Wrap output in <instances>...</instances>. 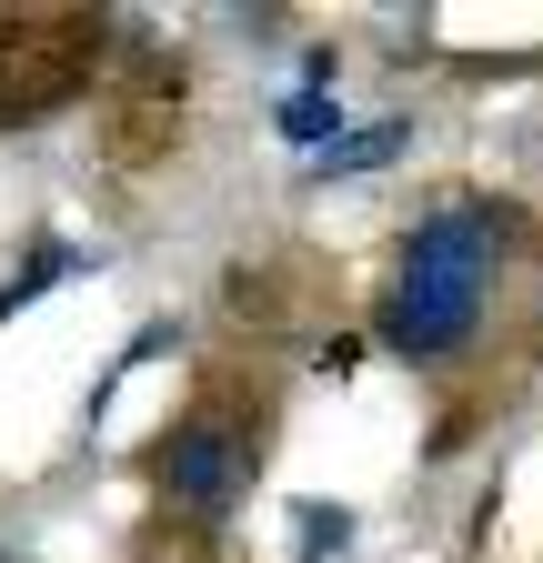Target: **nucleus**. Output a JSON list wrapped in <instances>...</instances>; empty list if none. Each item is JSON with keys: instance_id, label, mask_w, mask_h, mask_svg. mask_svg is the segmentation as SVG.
Returning <instances> with one entry per match:
<instances>
[{"instance_id": "nucleus-1", "label": "nucleus", "mask_w": 543, "mask_h": 563, "mask_svg": "<svg viewBox=\"0 0 543 563\" xmlns=\"http://www.w3.org/2000/svg\"><path fill=\"white\" fill-rule=\"evenodd\" d=\"M543 262V222L503 191H433L392 242V272L373 292V352H392L423 383H463L513 322V282Z\"/></svg>"}, {"instance_id": "nucleus-4", "label": "nucleus", "mask_w": 543, "mask_h": 563, "mask_svg": "<svg viewBox=\"0 0 543 563\" xmlns=\"http://www.w3.org/2000/svg\"><path fill=\"white\" fill-rule=\"evenodd\" d=\"M392 162H413V111H383V121H353V131H332L322 152L302 162V191H332V181H373Z\"/></svg>"}, {"instance_id": "nucleus-2", "label": "nucleus", "mask_w": 543, "mask_h": 563, "mask_svg": "<svg viewBox=\"0 0 543 563\" xmlns=\"http://www.w3.org/2000/svg\"><path fill=\"white\" fill-rule=\"evenodd\" d=\"M272 422H282V383H262L242 363H212L191 383V402L142 443V483H152L162 533H222L252 504V483L272 463Z\"/></svg>"}, {"instance_id": "nucleus-8", "label": "nucleus", "mask_w": 543, "mask_h": 563, "mask_svg": "<svg viewBox=\"0 0 543 563\" xmlns=\"http://www.w3.org/2000/svg\"><path fill=\"white\" fill-rule=\"evenodd\" d=\"M312 363H322V373H353V363H363V332H332V342L312 352Z\"/></svg>"}, {"instance_id": "nucleus-5", "label": "nucleus", "mask_w": 543, "mask_h": 563, "mask_svg": "<svg viewBox=\"0 0 543 563\" xmlns=\"http://www.w3.org/2000/svg\"><path fill=\"white\" fill-rule=\"evenodd\" d=\"M81 272H101L91 242H51V232H41V242L21 252V272H0V322H21L41 292H60V282H81Z\"/></svg>"}, {"instance_id": "nucleus-7", "label": "nucleus", "mask_w": 543, "mask_h": 563, "mask_svg": "<svg viewBox=\"0 0 543 563\" xmlns=\"http://www.w3.org/2000/svg\"><path fill=\"white\" fill-rule=\"evenodd\" d=\"M353 504H292V563H332V553H353Z\"/></svg>"}, {"instance_id": "nucleus-6", "label": "nucleus", "mask_w": 543, "mask_h": 563, "mask_svg": "<svg viewBox=\"0 0 543 563\" xmlns=\"http://www.w3.org/2000/svg\"><path fill=\"white\" fill-rule=\"evenodd\" d=\"M332 131H353V111H343V81H292L282 101H272V141H292V152L312 162Z\"/></svg>"}, {"instance_id": "nucleus-3", "label": "nucleus", "mask_w": 543, "mask_h": 563, "mask_svg": "<svg viewBox=\"0 0 543 563\" xmlns=\"http://www.w3.org/2000/svg\"><path fill=\"white\" fill-rule=\"evenodd\" d=\"M111 21L81 11H0V131H41L101 91Z\"/></svg>"}]
</instances>
